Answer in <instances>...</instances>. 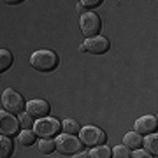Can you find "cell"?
<instances>
[{
  "label": "cell",
  "instance_id": "obj_1",
  "mask_svg": "<svg viewBox=\"0 0 158 158\" xmlns=\"http://www.w3.org/2000/svg\"><path fill=\"white\" fill-rule=\"evenodd\" d=\"M58 55L49 49H39L30 56V65L39 72H53L58 67Z\"/></svg>",
  "mask_w": 158,
  "mask_h": 158
},
{
  "label": "cell",
  "instance_id": "obj_4",
  "mask_svg": "<svg viewBox=\"0 0 158 158\" xmlns=\"http://www.w3.org/2000/svg\"><path fill=\"white\" fill-rule=\"evenodd\" d=\"M79 27H81V34L85 35L86 39H91V37H97L98 32H100L102 19L95 12H85L79 18Z\"/></svg>",
  "mask_w": 158,
  "mask_h": 158
},
{
  "label": "cell",
  "instance_id": "obj_5",
  "mask_svg": "<svg viewBox=\"0 0 158 158\" xmlns=\"http://www.w3.org/2000/svg\"><path fill=\"white\" fill-rule=\"evenodd\" d=\"M2 106H4V109H6L7 113L19 114V113H23V109H25L27 104H25V98L21 97V93H18L12 88H7L2 93Z\"/></svg>",
  "mask_w": 158,
  "mask_h": 158
},
{
  "label": "cell",
  "instance_id": "obj_22",
  "mask_svg": "<svg viewBox=\"0 0 158 158\" xmlns=\"http://www.w3.org/2000/svg\"><path fill=\"white\" fill-rule=\"evenodd\" d=\"M130 158H153V155L144 149H134V153H130Z\"/></svg>",
  "mask_w": 158,
  "mask_h": 158
},
{
  "label": "cell",
  "instance_id": "obj_3",
  "mask_svg": "<svg viewBox=\"0 0 158 158\" xmlns=\"http://www.w3.org/2000/svg\"><path fill=\"white\" fill-rule=\"evenodd\" d=\"M106 139H107L106 132L98 128V127H93V125H88V127L79 130V141L85 146H90V148L100 146V144H106Z\"/></svg>",
  "mask_w": 158,
  "mask_h": 158
},
{
  "label": "cell",
  "instance_id": "obj_21",
  "mask_svg": "<svg viewBox=\"0 0 158 158\" xmlns=\"http://www.w3.org/2000/svg\"><path fill=\"white\" fill-rule=\"evenodd\" d=\"M102 2L100 0H83V2H79V6L81 7H86V9H93V7H98Z\"/></svg>",
  "mask_w": 158,
  "mask_h": 158
},
{
  "label": "cell",
  "instance_id": "obj_15",
  "mask_svg": "<svg viewBox=\"0 0 158 158\" xmlns=\"http://www.w3.org/2000/svg\"><path fill=\"white\" fill-rule=\"evenodd\" d=\"M35 134L34 130H21L19 134H18V142L21 144V146H27L30 148L32 144H35Z\"/></svg>",
  "mask_w": 158,
  "mask_h": 158
},
{
  "label": "cell",
  "instance_id": "obj_6",
  "mask_svg": "<svg viewBox=\"0 0 158 158\" xmlns=\"http://www.w3.org/2000/svg\"><path fill=\"white\" fill-rule=\"evenodd\" d=\"M55 148L56 151H60L62 155H76L77 151H81V141L76 135H69V134H62L56 137L55 141Z\"/></svg>",
  "mask_w": 158,
  "mask_h": 158
},
{
  "label": "cell",
  "instance_id": "obj_12",
  "mask_svg": "<svg viewBox=\"0 0 158 158\" xmlns=\"http://www.w3.org/2000/svg\"><path fill=\"white\" fill-rule=\"evenodd\" d=\"M142 146H144V151H148L149 155H158V135L156 132L155 134H149L142 139Z\"/></svg>",
  "mask_w": 158,
  "mask_h": 158
},
{
  "label": "cell",
  "instance_id": "obj_17",
  "mask_svg": "<svg viewBox=\"0 0 158 158\" xmlns=\"http://www.w3.org/2000/svg\"><path fill=\"white\" fill-rule=\"evenodd\" d=\"M90 158H111V148L106 146V144H100V146L91 148V151L88 153Z\"/></svg>",
  "mask_w": 158,
  "mask_h": 158
},
{
  "label": "cell",
  "instance_id": "obj_19",
  "mask_svg": "<svg viewBox=\"0 0 158 158\" xmlns=\"http://www.w3.org/2000/svg\"><path fill=\"white\" fill-rule=\"evenodd\" d=\"M55 149H56V148H55V141H53V139H40V142H39V151L40 153L51 155Z\"/></svg>",
  "mask_w": 158,
  "mask_h": 158
},
{
  "label": "cell",
  "instance_id": "obj_8",
  "mask_svg": "<svg viewBox=\"0 0 158 158\" xmlns=\"http://www.w3.org/2000/svg\"><path fill=\"white\" fill-rule=\"evenodd\" d=\"M19 132V121L18 116L7 113V111H0V135L11 137Z\"/></svg>",
  "mask_w": 158,
  "mask_h": 158
},
{
  "label": "cell",
  "instance_id": "obj_13",
  "mask_svg": "<svg viewBox=\"0 0 158 158\" xmlns=\"http://www.w3.org/2000/svg\"><path fill=\"white\" fill-rule=\"evenodd\" d=\"M14 151V144L9 137L0 135V158H11Z\"/></svg>",
  "mask_w": 158,
  "mask_h": 158
},
{
  "label": "cell",
  "instance_id": "obj_18",
  "mask_svg": "<svg viewBox=\"0 0 158 158\" xmlns=\"http://www.w3.org/2000/svg\"><path fill=\"white\" fill-rule=\"evenodd\" d=\"M18 121H19V127H21L23 130H32L34 128V118L30 116L28 113H19L18 114Z\"/></svg>",
  "mask_w": 158,
  "mask_h": 158
},
{
  "label": "cell",
  "instance_id": "obj_14",
  "mask_svg": "<svg viewBox=\"0 0 158 158\" xmlns=\"http://www.w3.org/2000/svg\"><path fill=\"white\" fill-rule=\"evenodd\" d=\"M12 62H14V56L9 49H0V74L6 72L7 69H11Z\"/></svg>",
  "mask_w": 158,
  "mask_h": 158
},
{
  "label": "cell",
  "instance_id": "obj_7",
  "mask_svg": "<svg viewBox=\"0 0 158 158\" xmlns=\"http://www.w3.org/2000/svg\"><path fill=\"white\" fill-rule=\"evenodd\" d=\"M109 49V39L104 35H97L91 39H86L83 44L79 46V51L83 53H91V55H104Z\"/></svg>",
  "mask_w": 158,
  "mask_h": 158
},
{
  "label": "cell",
  "instance_id": "obj_9",
  "mask_svg": "<svg viewBox=\"0 0 158 158\" xmlns=\"http://www.w3.org/2000/svg\"><path fill=\"white\" fill-rule=\"evenodd\" d=\"M156 127H158L156 116L146 114V116H141L139 119H135V123H134V132H137L139 135H149V134H155Z\"/></svg>",
  "mask_w": 158,
  "mask_h": 158
},
{
  "label": "cell",
  "instance_id": "obj_23",
  "mask_svg": "<svg viewBox=\"0 0 158 158\" xmlns=\"http://www.w3.org/2000/svg\"><path fill=\"white\" fill-rule=\"evenodd\" d=\"M74 158H90L88 156V151H83V149H81V151H77L76 153V155H72Z\"/></svg>",
  "mask_w": 158,
  "mask_h": 158
},
{
  "label": "cell",
  "instance_id": "obj_20",
  "mask_svg": "<svg viewBox=\"0 0 158 158\" xmlns=\"http://www.w3.org/2000/svg\"><path fill=\"white\" fill-rule=\"evenodd\" d=\"M114 158H130V149L128 148H125L123 144H119V146L113 148V151H111Z\"/></svg>",
  "mask_w": 158,
  "mask_h": 158
},
{
  "label": "cell",
  "instance_id": "obj_2",
  "mask_svg": "<svg viewBox=\"0 0 158 158\" xmlns=\"http://www.w3.org/2000/svg\"><path fill=\"white\" fill-rule=\"evenodd\" d=\"M60 127H62V123L56 118L46 116V118H40L34 123V134L39 135L40 139H51L60 132Z\"/></svg>",
  "mask_w": 158,
  "mask_h": 158
},
{
  "label": "cell",
  "instance_id": "obj_11",
  "mask_svg": "<svg viewBox=\"0 0 158 158\" xmlns=\"http://www.w3.org/2000/svg\"><path fill=\"white\" fill-rule=\"evenodd\" d=\"M123 146L128 149H141L142 146V137L137 132H128L123 137Z\"/></svg>",
  "mask_w": 158,
  "mask_h": 158
},
{
  "label": "cell",
  "instance_id": "obj_16",
  "mask_svg": "<svg viewBox=\"0 0 158 158\" xmlns=\"http://www.w3.org/2000/svg\"><path fill=\"white\" fill-rule=\"evenodd\" d=\"M62 128L65 130V134H69V135H76V134H79V130H81V125H79L77 119H63L62 121Z\"/></svg>",
  "mask_w": 158,
  "mask_h": 158
},
{
  "label": "cell",
  "instance_id": "obj_10",
  "mask_svg": "<svg viewBox=\"0 0 158 158\" xmlns=\"http://www.w3.org/2000/svg\"><path fill=\"white\" fill-rule=\"evenodd\" d=\"M25 113H28L30 116L34 119H40V118H46L48 114H49L51 107L49 104L42 98H34V100H28L27 102V106H25Z\"/></svg>",
  "mask_w": 158,
  "mask_h": 158
}]
</instances>
